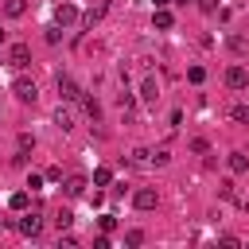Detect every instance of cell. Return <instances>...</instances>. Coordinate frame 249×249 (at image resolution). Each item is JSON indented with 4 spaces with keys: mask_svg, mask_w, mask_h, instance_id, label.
<instances>
[{
    "mask_svg": "<svg viewBox=\"0 0 249 249\" xmlns=\"http://www.w3.org/2000/svg\"><path fill=\"white\" fill-rule=\"evenodd\" d=\"M54 124H58L62 132H66V128H74V117H70V109H62V105H58V113H54Z\"/></svg>",
    "mask_w": 249,
    "mask_h": 249,
    "instance_id": "14",
    "label": "cell"
},
{
    "mask_svg": "<svg viewBox=\"0 0 249 249\" xmlns=\"http://www.w3.org/2000/svg\"><path fill=\"white\" fill-rule=\"evenodd\" d=\"M70 222H74V214H70V210L62 206V210L54 214V226H58V230H70Z\"/></svg>",
    "mask_w": 249,
    "mask_h": 249,
    "instance_id": "17",
    "label": "cell"
},
{
    "mask_svg": "<svg viewBox=\"0 0 249 249\" xmlns=\"http://www.w3.org/2000/svg\"><path fill=\"white\" fill-rule=\"evenodd\" d=\"M148 156H152L148 148H136V152H132V163H148Z\"/></svg>",
    "mask_w": 249,
    "mask_h": 249,
    "instance_id": "23",
    "label": "cell"
},
{
    "mask_svg": "<svg viewBox=\"0 0 249 249\" xmlns=\"http://www.w3.org/2000/svg\"><path fill=\"white\" fill-rule=\"evenodd\" d=\"M109 183H113V171L109 167H97L93 171V187H109Z\"/></svg>",
    "mask_w": 249,
    "mask_h": 249,
    "instance_id": "16",
    "label": "cell"
},
{
    "mask_svg": "<svg viewBox=\"0 0 249 249\" xmlns=\"http://www.w3.org/2000/svg\"><path fill=\"white\" fill-rule=\"evenodd\" d=\"M97 222H101V230H105V233H113V230H117V218H113V214H101Z\"/></svg>",
    "mask_w": 249,
    "mask_h": 249,
    "instance_id": "18",
    "label": "cell"
},
{
    "mask_svg": "<svg viewBox=\"0 0 249 249\" xmlns=\"http://www.w3.org/2000/svg\"><path fill=\"white\" fill-rule=\"evenodd\" d=\"M27 12V0H4V16H12V19H19Z\"/></svg>",
    "mask_w": 249,
    "mask_h": 249,
    "instance_id": "11",
    "label": "cell"
},
{
    "mask_svg": "<svg viewBox=\"0 0 249 249\" xmlns=\"http://www.w3.org/2000/svg\"><path fill=\"white\" fill-rule=\"evenodd\" d=\"M230 171H237V175H241V171H249V160H245L241 152H233V156H230Z\"/></svg>",
    "mask_w": 249,
    "mask_h": 249,
    "instance_id": "15",
    "label": "cell"
},
{
    "mask_svg": "<svg viewBox=\"0 0 249 249\" xmlns=\"http://www.w3.org/2000/svg\"><path fill=\"white\" fill-rule=\"evenodd\" d=\"M27 202H31V195H27V191H16V195L8 198V206H12L16 214H19V210H27Z\"/></svg>",
    "mask_w": 249,
    "mask_h": 249,
    "instance_id": "13",
    "label": "cell"
},
{
    "mask_svg": "<svg viewBox=\"0 0 249 249\" xmlns=\"http://www.w3.org/2000/svg\"><path fill=\"white\" fill-rule=\"evenodd\" d=\"M54 23H58V27H70V23H78V8H74L70 0L54 4Z\"/></svg>",
    "mask_w": 249,
    "mask_h": 249,
    "instance_id": "2",
    "label": "cell"
},
{
    "mask_svg": "<svg viewBox=\"0 0 249 249\" xmlns=\"http://www.w3.org/2000/svg\"><path fill=\"white\" fill-rule=\"evenodd\" d=\"M179 4H187V0H179Z\"/></svg>",
    "mask_w": 249,
    "mask_h": 249,
    "instance_id": "27",
    "label": "cell"
},
{
    "mask_svg": "<svg viewBox=\"0 0 249 249\" xmlns=\"http://www.w3.org/2000/svg\"><path fill=\"white\" fill-rule=\"evenodd\" d=\"M233 121H241V124H249V105H233Z\"/></svg>",
    "mask_w": 249,
    "mask_h": 249,
    "instance_id": "19",
    "label": "cell"
},
{
    "mask_svg": "<svg viewBox=\"0 0 249 249\" xmlns=\"http://www.w3.org/2000/svg\"><path fill=\"white\" fill-rule=\"evenodd\" d=\"M86 187H89V179H86V175H70V179H66V195H70V198L86 195Z\"/></svg>",
    "mask_w": 249,
    "mask_h": 249,
    "instance_id": "8",
    "label": "cell"
},
{
    "mask_svg": "<svg viewBox=\"0 0 249 249\" xmlns=\"http://www.w3.org/2000/svg\"><path fill=\"white\" fill-rule=\"evenodd\" d=\"M0 43H4V31H0Z\"/></svg>",
    "mask_w": 249,
    "mask_h": 249,
    "instance_id": "26",
    "label": "cell"
},
{
    "mask_svg": "<svg viewBox=\"0 0 249 249\" xmlns=\"http://www.w3.org/2000/svg\"><path fill=\"white\" fill-rule=\"evenodd\" d=\"M187 78H191V82H195V86H198V82H202V78H206V70H202V66H191V70H187Z\"/></svg>",
    "mask_w": 249,
    "mask_h": 249,
    "instance_id": "20",
    "label": "cell"
},
{
    "mask_svg": "<svg viewBox=\"0 0 249 249\" xmlns=\"http://www.w3.org/2000/svg\"><path fill=\"white\" fill-rule=\"evenodd\" d=\"M8 62H12L16 70H23V66L31 62V47H27V43H12V51H8Z\"/></svg>",
    "mask_w": 249,
    "mask_h": 249,
    "instance_id": "3",
    "label": "cell"
},
{
    "mask_svg": "<svg viewBox=\"0 0 249 249\" xmlns=\"http://www.w3.org/2000/svg\"><path fill=\"white\" fill-rule=\"evenodd\" d=\"M105 12H109V4H97V8H89V12L82 16V23H86V27H93V23H97V19L105 16Z\"/></svg>",
    "mask_w": 249,
    "mask_h": 249,
    "instance_id": "12",
    "label": "cell"
},
{
    "mask_svg": "<svg viewBox=\"0 0 249 249\" xmlns=\"http://www.w3.org/2000/svg\"><path fill=\"white\" fill-rule=\"evenodd\" d=\"M140 241H144L140 230H128V233H124V245H140Z\"/></svg>",
    "mask_w": 249,
    "mask_h": 249,
    "instance_id": "22",
    "label": "cell"
},
{
    "mask_svg": "<svg viewBox=\"0 0 249 249\" xmlns=\"http://www.w3.org/2000/svg\"><path fill=\"white\" fill-rule=\"evenodd\" d=\"M226 86H230V89H245V86H249V70H245V66H230V70H226Z\"/></svg>",
    "mask_w": 249,
    "mask_h": 249,
    "instance_id": "5",
    "label": "cell"
},
{
    "mask_svg": "<svg viewBox=\"0 0 249 249\" xmlns=\"http://www.w3.org/2000/svg\"><path fill=\"white\" fill-rule=\"evenodd\" d=\"M167 4H171V0H152V8H167Z\"/></svg>",
    "mask_w": 249,
    "mask_h": 249,
    "instance_id": "25",
    "label": "cell"
},
{
    "mask_svg": "<svg viewBox=\"0 0 249 249\" xmlns=\"http://www.w3.org/2000/svg\"><path fill=\"white\" fill-rule=\"evenodd\" d=\"M156 202H160V195H156L152 187H140V191L132 195V206H136V210H156Z\"/></svg>",
    "mask_w": 249,
    "mask_h": 249,
    "instance_id": "4",
    "label": "cell"
},
{
    "mask_svg": "<svg viewBox=\"0 0 249 249\" xmlns=\"http://www.w3.org/2000/svg\"><path fill=\"white\" fill-rule=\"evenodd\" d=\"M86 113H89V117H93V121H97V117H101V105H97V101H93V97H86Z\"/></svg>",
    "mask_w": 249,
    "mask_h": 249,
    "instance_id": "21",
    "label": "cell"
},
{
    "mask_svg": "<svg viewBox=\"0 0 249 249\" xmlns=\"http://www.w3.org/2000/svg\"><path fill=\"white\" fill-rule=\"evenodd\" d=\"M140 97H144V101H148V105H152V101H156V97H160V82H156V78H152V74H148V78H144V86H140Z\"/></svg>",
    "mask_w": 249,
    "mask_h": 249,
    "instance_id": "9",
    "label": "cell"
},
{
    "mask_svg": "<svg viewBox=\"0 0 249 249\" xmlns=\"http://www.w3.org/2000/svg\"><path fill=\"white\" fill-rule=\"evenodd\" d=\"M39 230H43V218H39V214H23V218H19V233L39 237Z\"/></svg>",
    "mask_w": 249,
    "mask_h": 249,
    "instance_id": "7",
    "label": "cell"
},
{
    "mask_svg": "<svg viewBox=\"0 0 249 249\" xmlns=\"http://www.w3.org/2000/svg\"><path fill=\"white\" fill-rule=\"evenodd\" d=\"M152 23H156V31H167L175 19H171V12H167V8H156V12H152Z\"/></svg>",
    "mask_w": 249,
    "mask_h": 249,
    "instance_id": "10",
    "label": "cell"
},
{
    "mask_svg": "<svg viewBox=\"0 0 249 249\" xmlns=\"http://www.w3.org/2000/svg\"><path fill=\"white\" fill-rule=\"evenodd\" d=\"M58 97H62V101H78V97H82L78 82H74V78H66V74H58Z\"/></svg>",
    "mask_w": 249,
    "mask_h": 249,
    "instance_id": "6",
    "label": "cell"
},
{
    "mask_svg": "<svg viewBox=\"0 0 249 249\" xmlns=\"http://www.w3.org/2000/svg\"><path fill=\"white\" fill-rule=\"evenodd\" d=\"M19 148H23V152H31V148H35V136H27V132H23V136H19Z\"/></svg>",
    "mask_w": 249,
    "mask_h": 249,
    "instance_id": "24",
    "label": "cell"
},
{
    "mask_svg": "<svg viewBox=\"0 0 249 249\" xmlns=\"http://www.w3.org/2000/svg\"><path fill=\"white\" fill-rule=\"evenodd\" d=\"M12 93H16V101H23V105H35V97H39V86H35L31 78H23V74H19V78L12 82Z\"/></svg>",
    "mask_w": 249,
    "mask_h": 249,
    "instance_id": "1",
    "label": "cell"
}]
</instances>
